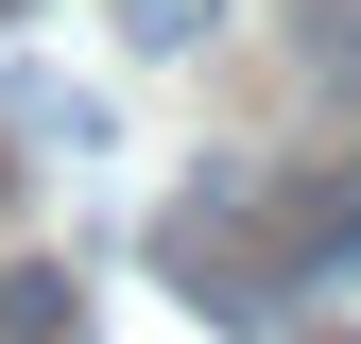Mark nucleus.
<instances>
[{
  "label": "nucleus",
  "mask_w": 361,
  "mask_h": 344,
  "mask_svg": "<svg viewBox=\"0 0 361 344\" xmlns=\"http://www.w3.org/2000/svg\"><path fill=\"white\" fill-rule=\"evenodd\" d=\"M207 18H224V0H121V35H138V52H190Z\"/></svg>",
  "instance_id": "nucleus-2"
},
{
  "label": "nucleus",
  "mask_w": 361,
  "mask_h": 344,
  "mask_svg": "<svg viewBox=\"0 0 361 344\" xmlns=\"http://www.w3.org/2000/svg\"><path fill=\"white\" fill-rule=\"evenodd\" d=\"M0 327H18V344H52V327H69V276H52V258H35V276H0Z\"/></svg>",
  "instance_id": "nucleus-1"
}]
</instances>
